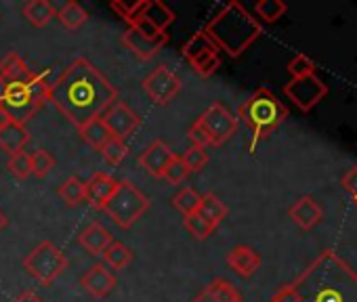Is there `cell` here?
Wrapping results in <instances>:
<instances>
[{
    "instance_id": "obj_1",
    "label": "cell",
    "mask_w": 357,
    "mask_h": 302,
    "mask_svg": "<svg viewBox=\"0 0 357 302\" xmlns=\"http://www.w3.org/2000/svg\"><path fill=\"white\" fill-rule=\"evenodd\" d=\"M49 103H53L59 113L82 128L86 122L101 118L109 105L118 101V88L109 78L86 57H76L49 86Z\"/></svg>"
},
{
    "instance_id": "obj_2",
    "label": "cell",
    "mask_w": 357,
    "mask_h": 302,
    "mask_svg": "<svg viewBox=\"0 0 357 302\" xmlns=\"http://www.w3.org/2000/svg\"><path fill=\"white\" fill-rule=\"evenodd\" d=\"M292 287L298 302H357V273L332 250H324Z\"/></svg>"
},
{
    "instance_id": "obj_3",
    "label": "cell",
    "mask_w": 357,
    "mask_h": 302,
    "mask_svg": "<svg viewBox=\"0 0 357 302\" xmlns=\"http://www.w3.org/2000/svg\"><path fill=\"white\" fill-rule=\"evenodd\" d=\"M49 86L47 76L32 72L20 55L0 61V107L13 122L26 124L47 103Z\"/></svg>"
},
{
    "instance_id": "obj_4",
    "label": "cell",
    "mask_w": 357,
    "mask_h": 302,
    "mask_svg": "<svg viewBox=\"0 0 357 302\" xmlns=\"http://www.w3.org/2000/svg\"><path fill=\"white\" fill-rule=\"evenodd\" d=\"M202 32L219 51H225L229 57H240L263 34V28L240 3L234 0L206 24Z\"/></svg>"
},
{
    "instance_id": "obj_5",
    "label": "cell",
    "mask_w": 357,
    "mask_h": 302,
    "mask_svg": "<svg viewBox=\"0 0 357 302\" xmlns=\"http://www.w3.org/2000/svg\"><path fill=\"white\" fill-rule=\"evenodd\" d=\"M286 118H288L286 105L265 86L257 88L238 109V120H242L252 130V143H250L252 151L257 143L267 138Z\"/></svg>"
},
{
    "instance_id": "obj_6",
    "label": "cell",
    "mask_w": 357,
    "mask_h": 302,
    "mask_svg": "<svg viewBox=\"0 0 357 302\" xmlns=\"http://www.w3.org/2000/svg\"><path fill=\"white\" fill-rule=\"evenodd\" d=\"M147 210H149L147 196L141 189H137L130 181H118L114 196L103 208V212L120 229H130Z\"/></svg>"
},
{
    "instance_id": "obj_7",
    "label": "cell",
    "mask_w": 357,
    "mask_h": 302,
    "mask_svg": "<svg viewBox=\"0 0 357 302\" xmlns=\"http://www.w3.org/2000/svg\"><path fill=\"white\" fill-rule=\"evenodd\" d=\"M24 269L40 283V285H51L63 271L68 269V258L66 254L51 241H40L26 258H24Z\"/></svg>"
},
{
    "instance_id": "obj_8",
    "label": "cell",
    "mask_w": 357,
    "mask_h": 302,
    "mask_svg": "<svg viewBox=\"0 0 357 302\" xmlns=\"http://www.w3.org/2000/svg\"><path fill=\"white\" fill-rule=\"evenodd\" d=\"M238 118L221 103H213L198 120L196 124L206 132L211 147H221L223 143H227L236 130H238Z\"/></svg>"
},
{
    "instance_id": "obj_9",
    "label": "cell",
    "mask_w": 357,
    "mask_h": 302,
    "mask_svg": "<svg viewBox=\"0 0 357 302\" xmlns=\"http://www.w3.org/2000/svg\"><path fill=\"white\" fill-rule=\"evenodd\" d=\"M181 55L192 63L194 72L202 78L213 76L219 67H221V57H219V49L213 45V40L204 34L198 32L194 34L181 49Z\"/></svg>"
},
{
    "instance_id": "obj_10",
    "label": "cell",
    "mask_w": 357,
    "mask_h": 302,
    "mask_svg": "<svg viewBox=\"0 0 357 302\" xmlns=\"http://www.w3.org/2000/svg\"><path fill=\"white\" fill-rule=\"evenodd\" d=\"M141 86L151 103L168 105L178 95V90H181V78H178L168 65L160 63L158 67H153V72L145 76Z\"/></svg>"
},
{
    "instance_id": "obj_11",
    "label": "cell",
    "mask_w": 357,
    "mask_h": 302,
    "mask_svg": "<svg viewBox=\"0 0 357 302\" xmlns=\"http://www.w3.org/2000/svg\"><path fill=\"white\" fill-rule=\"evenodd\" d=\"M284 95H286L301 111H311V109L328 95V86H326L317 76H307V78L290 80V82L284 86Z\"/></svg>"
},
{
    "instance_id": "obj_12",
    "label": "cell",
    "mask_w": 357,
    "mask_h": 302,
    "mask_svg": "<svg viewBox=\"0 0 357 302\" xmlns=\"http://www.w3.org/2000/svg\"><path fill=\"white\" fill-rule=\"evenodd\" d=\"M101 120L105 122L112 136H118V138H126L141 126V116L132 107H128L124 101H116L114 105H109L105 113L101 116Z\"/></svg>"
},
{
    "instance_id": "obj_13",
    "label": "cell",
    "mask_w": 357,
    "mask_h": 302,
    "mask_svg": "<svg viewBox=\"0 0 357 302\" xmlns=\"http://www.w3.org/2000/svg\"><path fill=\"white\" fill-rule=\"evenodd\" d=\"M168 42V34H160L155 38H149V36H143L141 32H137L135 28H128L124 34H122V45L141 61H149L153 59Z\"/></svg>"
},
{
    "instance_id": "obj_14",
    "label": "cell",
    "mask_w": 357,
    "mask_h": 302,
    "mask_svg": "<svg viewBox=\"0 0 357 302\" xmlns=\"http://www.w3.org/2000/svg\"><path fill=\"white\" fill-rule=\"evenodd\" d=\"M288 216L292 218V223H294L298 229L311 231V229H315V227L324 221V208H321V204H319L315 198L303 196V198H298V200L290 206Z\"/></svg>"
},
{
    "instance_id": "obj_15",
    "label": "cell",
    "mask_w": 357,
    "mask_h": 302,
    "mask_svg": "<svg viewBox=\"0 0 357 302\" xmlns=\"http://www.w3.org/2000/svg\"><path fill=\"white\" fill-rule=\"evenodd\" d=\"M174 158V154L170 151V147L164 143V141H153L151 145H147L143 149V154L139 156V164L141 168H145L147 175L155 177V179H162L164 177V170L166 166L170 164V160Z\"/></svg>"
},
{
    "instance_id": "obj_16",
    "label": "cell",
    "mask_w": 357,
    "mask_h": 302,
    "mask_svg": "<svg viewBox=\"0 0 357 302\" xmlns=\"http://www.w3.org/2000/svg\"><path fill=\"white\" fill-rule=\"evenodd\" d=\"M118 187V181L107 175V173H95L86 183H84V202H89L93 208L103 210L109 198L114 196Z\"/></svg>"
},
{
    "instance_id": "obj_17",
    "label": "cell",
    "mask_w": 357,
    "mask_h": 302,
    "mask_svg": "<svg viewBox=\"0 0 357 302\" xmlns=\"http://www.w3.org/2000/svg\"><path fill=\"white\" fill-rule=\"evenodd\" d=\"M80 283H82V287H84L91 296H95V298H105V296L116 287V275H114L105 264L97 262V264H93V267L82 275Z\"/></svg>"
},
{
    "instance_id": "obj_18",
    "label": "cell",
    "mask_w": 357,
    "mask_h": 302,
    "mask_svg": "<svg viewBox=\"0 0 357 302\" xmlns=\"http://www.w3.org/2000/svg\"><path fill=\"white\" fill-rule=\"evenodd\" d=\"M227 264L236 275L248 279L261 269V254L250 246H236L227 254Z\"/></svg>"
},
{
    "instance_id": "obj_19",
    "label": "cell",
    "mask_w": 357,
    "mask_h": 302,
    "mask_svg": "<svg viewBox=\"0 0 357 302\" xmlns=\"http://www.w3.org/2000/svg\"><path fill=\"white\" fill-rule=\"evenodd\" d=\"M192 302H246L238 287L227 279H213Z\"/></svg>"
},
{
    "instance_id": "obj_20",
    "label": "cell",
    "mask_w": 357,
    "mask_h": 302,
    "mask_svg": "<svg viewBox=\"0 0 357 302\" xmlns=\"http://www.w3.org/2000/svg\"><path fill=\"white\" fill-rule=\"evenodd\" d=\"M78 241H80V246H82L89 254L101 256V254L105 252V248L114 241V235H112L101 223H93V225H89V227L78 235Z\"/></svg>"
},
{
    "instance_id": "obj_21",
    "label": "cell",
    "mask_w": 357,
    "mask_h": 302,
    "mask_svg": "<svg viewBox=\"0 0 357 302\" xmlns=\"http://www.w3.org/2000/svg\"><path fill=\"white\" fill-rule=\"evenodd\" d=\"M28 141H30V132H28L26 124L11 120L3 130H0V147H3V151H7L9 156L24 151Z\"/></svg>"
},
{
    "instance_id": "obj_22",
    "label": "cell",
    "mask_w": 357,
    "mask_h": 302,
    "mask_svg": "<svg viewBox=\"0 0 357 302\" xmlns=\"http://www.w3.org/2000/svg\"><path fill=\"white\" fill-rule=\"evenodd\" d=\"M22 13L34 28H45L53 17H57V9L49 0H30V3L24 5Z\"/></svg>"
},
{
    "instance_id": "obj_23",
    "label": "cell",
    "mask_w": 357,
    "mask_h": 302,
    "mask_svg": "<svg viewBox=\"0 0 357 302\" xmlns=\"http://www.w3.org/2000/svg\"><path fill=\"white\" fill-rule=\"evenodd\" d=\"M198 214L206 221V223H211L215 229L227 218V214H229V208L213 193V191H208V193H204L202 196V202H200V208H198Z\"/></svg>"
},
{
    "instance_id": "obj_24",
    "label": "cell",
    "mask_w": 357,
    "mask_h": 302,
    "mask_svg": "<svg viewBox=\"0 0 357 302\" xmlns=\"http://www.w3.org/2000/svg\"><path fill=\"white\" fill-rule=\"evenodd\" d=\"M143 19L149 22L158 32H166V28L176 19V15L164 3H160V0H147V9H145Z\"/></svg>"
},
{
    "instance_id": "obj_25",
    "label": "cell",
    "mask_w": 357,
    "mask_h": 302,
    "mask_svg": "<svg viewBox=\"0 0 357 302\" xmlns=\"http://www.w3.org/2000/svg\"><path fill=\"white\" fill-rule=\"evenodd\" d=\"M78 132H80L82 141L86 145H91L93 149H97V151H101V147L112 138V132L107 130V126H105V122L101 118H95V120L86 122L82 128H78Z\"/></svg>"
},
{
    "instance_id": "obj_26",
    "label": "cell",
    "mask_w": 357,
    "mask_h": 302,
    "mask_svg": "<svg viewBox=\"0 0 357 302\" xmlns=\"http://www.w3.org/2000/svg\"><path fill=\"white\" fill-rule=\"evenodd\" d=\"M57 19L61 22V26L66 30H78L82 28L86 22H89V13L86 9H82L78 3H74V0H70V3H66L59 11H57Z\"/></svg>"
},
{
    "instance_id": "obj_27",
    "label": "cell",
    "mask_w": 357,
    "mask_h": 302,
    "mask_svg": "<svg viewBox=\"0 0 357 302\" xmlns=\"http://www.w3.org/2000/svg\"><path fill=\"white\" fill-rule=\"evenodd\" d=\"M109 7L118 17H122L128 24V28H135L145 15L147 0H139V3H132V5H126V3H122V0H114Z\"/></svg>"
},
{
    "instance_id": "obj_28",
    "label": "cell",
    "mask_w": 357,
    "mask_h": 302,
    "mask_svg": "<svg viewBox=\"0 0 357 302\" xmlns=\"http://www.w3.org/2000/svg\"><path fill=\"white\" fill-rule=\"evenodd\" d=\"M101 256H103L105 264H109L112 269H118V271L126 269L132 262V252L122 241H112Z\"/></svg>"
},
{
    "instance_id": "obj_29",
    "label": "cell",
    "mask_w": 357,
    "mask_h": 302,
    "mask_svg": "<svg viewBox=\"0 0 357 302\" xmlns=\"http://www.w3.org/2000/svg\"><path fill=\"white\" fill-rule=\"evenodd\" d=\"M202 202V196L194 189V187H183L174 198H172V206L181 212L183 216H192L198 212Z\"/></svg>"
},
{
    "instance_id": "obj_30",
    "label": "cell",
    "mask_w": 357,
    "mask_h": 302,
    "mask_svg": "<svg viewBox=\"0 0 357 302\" xmlns=\"http://www.w3.org/2000/svg\"><path fill=\"white\" fill-rule=\"evenodd\" d=\"M59 198L66 202V206L76 208L84 202V183L78 177H70L63 181V185L59 187Z\"/></svg>"
},
{
    "instance_id": "obj_31",
    "label": "cell",
    "mask_w": 357,
    "mask_h": 302,
    "mask_svg": "<svg viewBox=\"0 0 357 302\" xmlns=\"http://www.w3.org/2000/svg\"><path fill=\"white\" fill-rule=\"evenodd\" d=\"M101 156L105 162H109L112 166H120L126 156H128V145L124 143V138L112 136L103 147H101Z\"/></svg>"
},
{
    "instance_id": "obj_32",
    "label": "cell",
    "mask_w": 357,
    "mask_h": 302,
    "mask_svg": "<svg viewBox=\"0 0 357 302\" xmlns=\"http://www.w3.org/2000/svg\"><path fill=\"white\" fill-rule=\"evenodd\" d=\"M288 11V7L282 3V0H261V3L255 5V13L265 22V24H275L280 17H284Z\"/></svg>"
},
{
    "instance_id": "obj_33",
    "label": "cell",
    "mask_w": 357,
    "mask_h": 302,
    "mask_svg": "<svg viewBox=\"0 0 357 302\" xmlns=\"http://www.w3.org/2000/svg\"><path fill=\"white\" fill-rule=\"evenodd\" d=\"M30 162H32V175L36 179H45L55 168V158L49 154L47 149H36L30 156Z\"/></svg>"
},
{
    "instance_id": "obj_34",
    "label": "cell",
    "mask_w": 357,
    "mask_h": 302,
    "mask_svg": "<svg viewBox=\"0 0 357 302\" xmlns=\"http://www.w3.org/2000/svg\"><path fill=\"white\" fill-rule=\"evenodd\" d=\"M7 168L9 173L15 177V179H28L32 175V162H30V154L26 151H20V154H13L7 162Z\"/></svg>"
},
{
    "instance_id": "obj_35",
    "label": "cell",
    "mask_w": 357,
    "mask_h": 302,
    "mask_svg": "<svg viewBox=\"0 0 357 302\" xmlns=\"http://www.w3.org/2000/svg\"><path fill=\"white\" fill-rule=\"evenodd\" d=\"M183 225H185L188 233H190V235H194L196 239H208V237L215 233V227H213L211 223H206L198 212H196V214H192V216H185Z\"/></svg>"
},
{
    "instance_id": "obj_36",
    "label": "cell",
    "mask_w": 357,
    "mask_h": 302,
    "mask_svg": "<svg viewBox=\"0 0 357 302\" xmlns=\"http://www.w3.org/2000/svg\"><path fill=\"white\" fill-rule=\"evenodd\" d=\"M190 175H192V173L188 170V166H185V162L181 160V156H174V158L170 160V164L166 166L162 179L168 181L170 185H181Z\"/></svg>"
},
{
    "instance_id": "obj_37",
    "label": "cell",
    "mask_w": 357,
    "mask_h": 302,
    "mask_svg": "<svg viewBox=\"0 0 357 302\" xmlns=\"http://www.w3.org/2000/svg\"><path fill=\"white\" fill-rule=\"evenodd\" d=\"M181 160L185 162L190 173H200L208 164V154H206V149L192 145V147H188V151L181 156Z\"/></svg>"
},
{
    "instance_id": "obj_38",
    "label": "cell",
    "mask_w": 357,
    "mask_h": 302,
    "mask_svg": "<svg viewBox=\"0 0 357 302\" xmlns=\"http://www.w3.org/2000/svg\"><path fill=\"white\" fill-rule=\"evenodd\" d=\"M288 72L292 76V80L296 78H307V76H315V63L307 57V55H296L290 63H288Z\"/></svg>"
},
{
    "instance_id": "obj_39",
    "label": "cell",
    "mask_w": 357,
    "mask_h": 302,
    "mask_svg": "<svg viewBox=\"0 0 357 302\" xmlns=\"http://www.w3.org/2000/svg\"><path fill=\"white\" fill-rule=\"evenodd\" d=\"M342 187H344V191L351 196L353 204L357 206V162H355L353 168L342 177Z\"/></svg>"
},
{
    "instance_id": "obj_40",
    "label": "cell",
    "mask_w": 357,
    "mask_h": 302,
    "mask_svg": "<svg viewBox=\"0 0 357 302\" xmlns=\"http://www.w3.org/2000/svg\"><path fill=\"white\" fill-rule=\"evenodd\" d=\"M188 136H190V141H192V145H196V147H202V149H206V147H211V143H208V136H206V132L194 122L192 124V128H190V132H188Z\"/></svg>"
},
{
    "instance_id": "obj_41",
    "label": "cell",
    "mask_w": 357,
    "mask_h": 302,
    "mask_svg": "<svg viewBox=\"0 0 357 302\" xmlns=\"http://www.w3.org/2000/svg\"><path fill=\"white\" fill-rule=\"evenodd\" d=\"M271 302H298V296H296V289L292 287V283L280 287V289L273 294Z\"/></svg>"
},
{
    "instance_id": "obj_42",
    "label": "cell",
    "mask_w": 357,
    "mask_h": 302,
    "mask_svg": "<svg viewBox=\"0 0 357 302\" xmlns=\"http://www.w3.org/2000/svg\"><path fill=\"white\" fill-rule=\"evenodd\" d=\"M13 302H43V298L36 294V292H32V289H26L24 294H20Z\"/></svg>"
},
{
    "instance_id": "obj_43",
    "label": "cell",
    "mask_w": 357,
    "mask_h": 302,
    "mask_svg": "<svg viewBox=\"0 0 357 302\" xmlns=\"http://www.w3.org/2000/svg\"><path fill=\"white\" fill-rule=\"evenodd\" d=\"M9 122H11V118L7 116V111H5L3 107H0V130H3Z\"/></svg>"
},
{
    "instance_id": "obj_44",
    "label": "cell",
    "mask_w": 357,
    "mask_h": 302,
    "mask_svg": "<svg viewBox=\"0 0 357 302\" xmlns=\"http://www.w3.org/2000/svg\"><path fill=\"white\" fill-rule=\"evenodd\" d=\"M7 225H9V218H7V214L3 210H0V231H3Z\"/></svg>"
}]
</instances>
